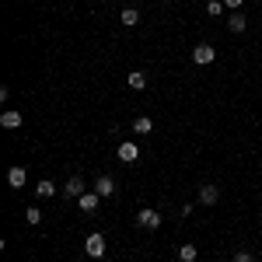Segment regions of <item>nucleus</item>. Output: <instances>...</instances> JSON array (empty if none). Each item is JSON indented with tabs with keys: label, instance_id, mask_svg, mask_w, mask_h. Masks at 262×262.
I'll return each instance as SVG.
<instances>
[{
	"label": "nucleus",
	"instance_id": "nucleus-14",
	"mask_svg": "<svg viewBox=\"0 0 262 262\" xmlns=\"http://www.w3.org/2000/svg\"><path fill=\"white\" fill-rule=\"evenodd\" d=\"M119 21L126 25V28H133V25H140V14H137V7H126L119 14Z\"/></svg>",
	"mask_w": 262,
	"mask_h": 262
},
{
	"label": "nucleus",
	"instance_id": "nucleus-20",
	"mask_svg": "<svg viewBox=\"0 0 262 262\" xmlns=\"http://www.w3.org/2000/svg\"><path fill=\"white\" fill-rule=\"evenodd\" d=\"M224 4H227L231 11H242V4H245V0H224Z\"/></svg>",
	"mask_w": 262,
	"mask_h": 262
},
{
	"label": "nucleus",
	"instance_id": "nucleus-12",
	"mask_svg": "<svg viewBox=\"0 0 262 262\" xmlns=\"http://www.w3.org/2000/svg\"><path fill=\"white\" fill-rule=\"evenodd\" d=\"M7 182H11L14 189H21V185L28 182V175H25V168H11V171H7Z\"/></svg>",
	"mask_w": 262,
	"mask_h": 262
},
{
	"label": "nucleus",
	"instance_id": "nucleus-8",
	"mask_svg": "<svg viewBox=\"0 0 262 262\" xmlns=\"http://www.w3.org/2000/svg\"><path fill=\"white\" fill-rule=\"evenodd\" d=\"M0 126H4V129H18L21 126V112L18 108H7V112L0 116Z\"/></svg>",
	"mask_w": 262,
	"mask_h": 262
},
{
	"label": "nucleus",
	"instance_id": "nucleus-2",
	"mask_svg": "<svg viewBox=\"0 0 262 262\" xmlns=\"http://www.w3.org/2000/svg\"><path fill=\"white\" fill-rule=\"evenodd\" d=\"M84 252H88L91 259H101V255H105V234H98V231H95V234H88Z\"/></svg>",
	"mask_w": 262,
	"mask_h": 262
},
{
	"label": "nucleus",
	"instance_id": "nucleus-16",
	"mask_svg": "<svg viewBox=\"0 0 262 262\" xmlns=\"http://www.w3.org/2000/svg\"><path fill=\"white\" fill-rule=\"evenodd\" d=\"M154 129V122L147 119V116H140V119H133V133H150Z\"/></svg>",
	"mask_w": 262,
	"mask_h": 262
},
{
	"label": "nucleus",
	"instance_id": "nucleus-5",
	"mask_svg": "<svg viewBox=\"0 0 262 262\" xmlns=\"http://www.w3.org/2000/svg\"><path fill=\"white\" fill-rule=\"evenodd\" d=\"M95 192H98L101 200H108V196L116 192V179H112V175H98V179H95Z\"/></svg>",
	"mask_w": 262,
	"mask_h": 262
},
{
	"label": "nucleus",
	"instance_id": "nucleus-17",
	"mask_svg": "<svg viewBox=\"0 0 262 262\" xmlns=\"http://www.w3.org/2000/svg\"><path fill=\"white\" fill-rule=\"evenodd\" d=\"M224 7H227L224 0H210V4H206V14H213V18H221V14H224Z\"/></svg>",
	"mask_w": 262,
	"mask_h": 262
},
{
	"label": "nucleus",
	"instance_id": "nucleus-6",
	"mask_svg": "<svg viewBox=\"0 0 262 262\" xmlns=\"http://www.w3.org/2000/svg\"><path fill=\"white\" fill-rule=\"evenodd\" d=\"M116 154H119V161H126V164H133L137 161V158H140V147H137V143H119V150H116Z\"/></svg>",
	"mask_w": 262,
	"mask_h": 262
},
{
	"label": "nucleus",
	"instance_id": "nucleus-3",
	"mask_svg": "<svg viewBox=\"0 0 262 262\" xmlns=\"http://www.w3.org/2000/svg\"><path fill=\"white\" fill-rule=\"evenodd\" d=\"M192 60L200 63V67H206V63H213V60H217V49H213L210 42H200V46L192 49Z\"/></svg>",
	"mask_w": 262,
	"mask_h": 262
},
{
	"label": "nucleus",
	"instance_id": "nucleus-1",
	"mask_svg": "<svg viewBox=\"0 0 262 262\" xmlns=\"http://www.w3.org/2000/svg\"><path fill=\"white\" fill-rule=\"evenodd\" d=\"M137 224L147 227V231H158V227H161V213H158V210H150V206H143L140 213H137Z\"/></svg>",
	"mask_w": 262,
	"mask_h": 262
},
{
	"label": "nucleus",
	"instance_id": "nucleus-15",
	"mask_svg": "<svg viewBox=\"0 0 262 262\" xmlns=\"http://www.w3.org/2000/svg\"><path fill=\"white\" fill-rule=\"evenodd\" d=\"M126 84H129V88H133V91H143V88H147V77H143L140 70H133V74H129V77H126Z\"/></svg>",
	"mask_w": 262,
	"mask_h": 262
},
{
	"label": "nucleus",
	"instance_id": "nucleus-11",
	"mask_svg": "<svg viewBox=\"0 0 262 262\" xmlns=\"http://www.w3.org/2000/svg\"><path fill=\"white\" fill-rule=\"evenodd\" d=\"M245 25H248V21H245V14H242V11H234V14L227 18V28H231L234 35H242V32H245Z\"/></svg>",
	"mask_w": 262,
	"mask_h": 262
},
{
	"label": "nucleus",
	"instance_id": "nucleus-4",
	"mask_svg": "<svg viewBox=\"0 0 262 262\" xmlns=\"http://www.w3.org/2000/svg\"><path fill=\"white\" fill-rule=\"evenodd\" d=\"M84 192H88V189H84V179H81V175H70V179H67V185H63V196H70V200H81Z\"/></svg>",
	"mask_w": 262,
	"mask_h": 262
},
{
	"label": "nucleus",
	"instance_id": "nucleus-7",
	"mask_svg": "<svg viewBox=\"0 0 262 262\" xmlns=\"http://www.w3.org/2000/svg\"><path fill=\"white\" fill-rule=\"evenodd\" d=\"M217 200H221V189H217V185H200V203L203 206H213Z\"/></svg>",
	"mask_w": 262,
	"mask_h": 262
},
{
	"label": "nucleus",
	"instance_id": "nucleus-13",
	"mask_svg": "<svg viewBox=\"0 0 262 262\" xmlns=\"http://www.w3.org/2000/svg\"><path fill=\"white\" fill-rule=\"evenodd\" d=\"M179 259L182 262H196V259H200V248H196V245H182V248H179Z\"/></svg>",
	"mask_w": 262,
	"mask_h": 262
},
{
	"label": "nucleus",
	"instance_id": "nucleus-19",
	"mask_svg": "<svg viewBox=\"0 0 262 262\" xmlns=\"http://www.w3.org/2000/svg\"><path fill=\"white\" fill-rule=\"evenodd\" d=\"M234 262H255L252 252H234Z\"/></svg>",
	"mask_w": 262,
	"mask_h": 262
},
{
	"label": "nucleus",
	"instance_id": "nucleus-18",
	"mask_svg": "<svg viewBox=\"0 0 262 262\" xmlns=\"http://www.w3.org/2000/svg\"><path fill=\"white\" fill-rule=\"evenodd\" d=\"M25 221H28V224H39L42 221V210H39V206H28V210H25Z\"/></svg>",
	"mask_w": 262,
	"mask_h": 262
},
{
	"label": "nucleus",
	"instance_id": "nucleus-10",
	"mask_svg": "<svg viewBox=\"0 0 262 262\" xmlns=\"http://www.w3.org/2000/svg\"><path fill=\"white\" fill-rule=\"evenodd\" d=\"M56 192H60V189H56L49 179H42L39 185H35V196H39V200H49V196H56Z\"/></svg>",
	"mask_w": 262,
	"mask_h": 262
},
{
	"label": "nucleus",
	"instance_id": "nucleus-9",
	"mask_svg": "<svg viewBox=\"0 0 262 262\" xmlns=\"http://www.w3.org/2000/svg\"><path fill=\"white\" fill-rule=\"evenodd\" d=\"M98 200H101L98 192H84L81 200H77V206H81L84 213H95V210H98Z\"/></svg>",
	"mask_w": 262,
	"mask_h": 262
}]
</instances>
